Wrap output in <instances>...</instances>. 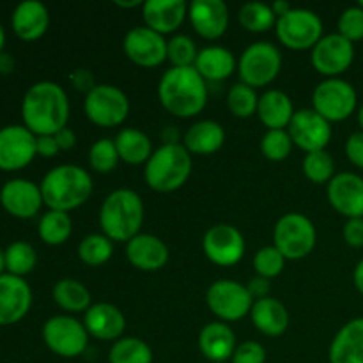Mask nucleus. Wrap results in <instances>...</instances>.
I'll use <instances>...</instances> for the list:
<instances>
[{
  "label": "nucleus",
  "mask_w": 363,
  "mask_h": 363,
  "mask_svg": "<svg viewBox=\"0 0 363 363\" xmlns=\"http://www.w3.org/2000/svg\"><path fill=\"white\" fill-rule=\"evenodd\" d=\"M71 233H73V220H71L69 213L48 209L39 218L38 234L43 243L50 245V247H60V245H64L69 240Z\"/></svg>",
  "instance_id": "72a5a7b5"
},
{
  "label": "nucleus",
  "mask_w": 363,
  "mask_h": 363,
  "mask_svg": "<svg viewBox=\"0 0 363 363\" xmlns=\"http://www.w3.org/2000/svg\"><path fill=\"white\" fill-rule=\"evenodd\" d=\"M250 319L255 328L266 337H280L289 328V312L286 305L272 296L254 301Z\"/></svg>",
  "instance_id": "cd10ccee"
},
{
  "label": "nucleus",
  "mask_w": 363,
  "mask_h": 363,
  "mask_svg": "<svg viewBox=\"0 0 363 363\" xmlns=\"http://www.w3.org/2000/svg\"><path fill=\"white\" fill-rule=\"evenodd\" d=\"M293 145L287 130H268L261 138V152L269 162H284L289 158Z\"/></svg>",
  "instance_id": "37998d69"
},
{
  "label": "nucleus",
  "mask_w": 363,
  "mask_h": 363,
  "mask_svg": "<svg viewBox=\"0 0 363 363\" xmlns=\"http://www.w3.org/2000/svg\"><path fill=\"white\" fill-rule=\"evenodd\" d=\"M53 137H55L60 151H69V149H73L74 145H77V135H74V131L71 130L69 126H66L64 130H60L59 133H55Z\"/></svg>",
  "instance_id": "864d4df0"
},
{
  "label": "nucleus",
  "mask_w": 363,
  "mask_h": 363,
  "mask_svg": "<svg viewBox=\"0 0 363 363\" xmlns=\"http://www.w3.org/2000/svg\"><path fill=\"white\" fill-rule=\"evenodd\" d=\"M39 186L46 208L69 213L89 201L92 194V177L82 167L64 163L48 170Z\"/></svg>",
  "instance_id": "7ed1b4c3"
},
{
  "label": "nucleus",
  "mask_w": 363,
  "mask_h": 363,
  "mask_svg": "<svg viewBox=\"0 0 363 363\" xmlns=\"http://www.w3.org/2000/svg\"><path fill=\"white\" fill-rule=\"evenodd\" d=\"M282 71V53L273 43H252L240 57L238 73L243 84L261 89L272 84Z\"/></svg>",
  "instance_id": "0eeeda50"
},
{
  "label": "nucleus",
  "mask_w": 363,
  "mask_h": 363,
  "mask_svg": "<svg viewBox=\"0 0 363 363\" xmlns=\"http://www.w3.org/2000/svg\"><path fill=\"white\" fill-rule=\"evenodd\" d=\"M236 335L223 321L208 323L199 333V350L213 363H225L236 351Z\"/></svg>",
  "instance_id": "a878e982"
},
{
  "label": "nucleus",
  "mask_w": 363,
  "mask_h": 363,
  "mask_svg": "<svg viewBox=\"0 0 363 363\" xmlns=\"http://www.w3.org/2000/svg\"><path fill=\"white\" fill-rule=\"evenodd\" d=\"M337 34L346 38L354 45L357 41L363 39V9L360 6H351L342 11L337 23Z\"/></svg>",
  "instance_id": "a18cd8bd"
},
{
  "label": "nucleus",
  "mask_w": 363,
  "mask_h": 363,
  "mask_svg": "<svg viewBox=\"0 0 363 363\" xmlns=\"http://www.w3.org/2000/svg\"><path fill=\"white\" fill-rule=\"evenodd\" d=\"M32 307V289L21 277L0 275V326L20 323Z\"/></svg>",
  "instance_id": "6ab92c4d"
},
{
  "label": "nucleus",
  "mask_w": 363,
  "mask_h": 363,
  "mask_svg": "<svg viewBox=\"0 0 363 363\" xmlns=\"http://www.w3.org/2000/svg\"><path fill=\"white\" fill-rule=\"evenodd\" d=\"M202 250L213 264L229 268L243 259L247 245L243 234L236 227L230 223H216L204 234Z\"/></svg>",
  "instance_id": "4468645a"
},
{
  "label": "nucleus",
  "mask_w": 363,
  "mask_h": 363,
  "mask_svg": "<svg viewBox=\"0 0 363 363\" xmlns=\"http://www.w3.org/2000/svg\"><path fill=\"white\" fill-rule=\"evenodd\" d=\"M69 82L73 84V87L77 89V91L85 92V94H89V92L98 85L94 82V74H92L89 69H84V67L74 69L73 73L69 74Z\"/></svg>",
  "instance_id": "8fccbe9b"
},
{
  "label": "nucleus",
  "mask_w": 363,
  "mask_h": 363,
  "mask_svg": "<svg viewBox=\"0 0 363 363\" xmlns=\"http://www.w3.org/2000/svg\"><path fill=\"white\" fill-rule=\"evenodd\" d=\"M110 363H152V350L138 337H123L116 340L108 353Z\"/></svg>",
  "instance_id": "f704fd0d"
},
{
  "label": "nucleus",
  "mask_w": 363,
  "mask_h": 363,
  "mask_svg": "<svg viewBox=\"0 0 363 363\" xmlns=\"http://www.w3.org/2000/svg\"><path fill=\"white\" fill-rule=\"evenodd\" d=\"M142 16L145 27L167 35L183 25L188 16V6L184 0H147L142 6Z\"/></svg>",
  "instance_id": "393cba45"
},
{
  "label": "nucleus",
  "mask_w": 363,
  "mask_h": 363,
  "mask_svg": "<svg viewBox=\"0 0 363 363\" xmlns=\"http://www.w3.org/2000/svg\"><path fill=\"white\" fill-rule=\"evenodd\" d=\"M4 255H6V273L21 279L34 272L38 264V252L27 241H13L4 250Z\"/></svg>",
  "instance_id": "c9c22d12"
},
{
  "label": "nucleus",
  "mask_w": 363,
  "mask_h": 363,
  "mask_svg": "<svg viewBox=\"0 0 363 363\" xmlns=\"http://www.w3.org/2000/svg\"><path fill=\"white\" fill-rule=\"evenodd\" d=\"M318 230L314 222L301 213H286L273 229V245L286 261H300L314 252Z\"/></svg>",
  "instance_id": "423d86ee"
},
{
  "label": "nucleus",
  "mask_w": 363,
  "mask_h": 363,
  "mask_svg": "<svg viewBox=\"0 0 363 363\" xmlns=\"http://www.w3.org/2000/svg\"><path fill=\"white\" fill-rule=\"evenodd\" d=\"M238 18H240V23L245 30L255 32V34L269 30L277 25V16L272 9V4L264 2L243 4Z\"/></svg>",
  "instance_id": "e433bc0d"
},
{
  "label": "nucleus",
  "mask_w": 363,
  "mask_h": 363,
  "mask_svg": "<svg viewBox=\"0 0 363 363\" xmlns=\"http://www.w3.org/2000/svg\"><path fill=\"white\" fill-rule=\"evenodd\" d=\"M53 301L66 312H87L91 307V293L87 287L74 279H62L53 286Z\"/></svg>",
  "instance_id": "473e14b6"
},
{
  "label": "nucleus",
  "mask_w": 363,
  "mask_h": 363,
  "mask_svg": "<svg viewBox=\"0 0 363 363\" xmlns=\"http://www.w3.org/2000/svg\"><path fill=\"white\" fill-rule=\"evenodd\" d=\"M353 284L354 287H357V291L360 294H363V259L360 262L357 264V268H354L353 272Z\"/></svg>",
  "instance_id": "4d7b16f0"
},
{
  "label": "nucleus",
  "mask_w": 363,
  "mask_h": 363,
  "mask_svg": "<svg viewBox=\"0 0 363 363\" xmlns=\"http://www.w3.org/2000/svg\"><path fill=\"white\" fill-rule=\"evenodd\" d=\"M117 152H119L121 162L128 165H142L147 163L152 156V142L144 131L135 130V128H124L113 138Z\"/></svg>",
  "instance_id": "2f4dec72"
},
{
  "label": "nucleus",
  "mask_w": 363,
  "mask_h": 363,
  "mask_svg": "<svg viewBox=\"0 0 363 363\" xmlns=\"http://www.w3.org/2000/svg\"><path fill=\"white\" fill-rule=\"evenodd\" d=\"M266 350L262 344L255 342V340H245L236 347L233 354V363H266Z\"/></svg>",
  "instance_id": "49530a36"
},
{
  "label": "nucleus",
  "mask_w": 363,
  "mask_h": 363,
  "mask_svg": "<svg viewBox=\"0 0 363 363\" xmlns=\"http://www.w3.org/2000/svg\"><path fill=\"white\" fill-rule=\"evenodd\" d=\"M272 9H273V13H275L277 20H279L280 16H284V14L289 13L293 7H291V4L286 2V0H277V2L272 4Z\"/></svg>",
  "instance_id": "6e6d98bb"
},
{
  "label": "nucleus",
  "mask_w": 363,
  "mask_h": 363,
  "mask_svg": "<svg viewBox=\"0 0 363 363\" xmlns=\"http://www.w3.org/2000/svg\"><path fill=\"white\" fill-rule=\"evenodd\" d=\"M6 273V255H4V250L0 248V275Z\"/></svg>",
  "instance_id": "680f3d73"
},
{
  "label": "nucleus",
  "mask_w": 363,
  "mask_h": 363,
  "mask_svg": "<svg viewBox=\"0 0 363 363\" xmlns=\"http://www.w3.org/2000/svg\"><path fill=\"white\" fill-rule=\"evenodd\" d=\"M358 105L353 85L342 78H326L315 85L312 92V108L328 123L350 119Z\"/></svg>",
  "instance_id": "9d476101"
},
{
  "label": "nucleus",
  "mask_w": 363,
  "mask_h": 363,
  "mask_svg": "<svg viewBox=\"0 0 363 363\" xmlns=\"http://www.w3.org/2000/svg\"><path fill=\"white\" fill-rule=\"evenodd\" d=\"M84 112L99 128L121 126L130 116V99L117 85L98 84L84 99Z\"/></svg>",
  "instance_id": "6e6552de"
},
{
  "label": "nucleus",
  "mask_w": 363,
  "mask_h": 363,
  "mask_svg": "<svg viewBox=\"0 0 363 363\" xmlns=\"http://www.w3.org/2000/svg\"><path fill=\"white\" fill-rule=\"evenodd\" d=\"M43 340L53 354L60 358H77L89 346V333L84 323L71 315H53L43 325Z\"/></svg>",
  "instance_id": "f8f14e48"
},
{
  "label": "nucleus",
  "mask_w": 363,
  "mask_h": 363,
  "mask_svg": "<svg viewBox=\"0 0 363 363\" xmlns=\"http://www.w3.org/2000/svg\"><path fill=\"white\" fill-rule=\"evenodd\" d=\"M4 46H6V30H4L2 23H0V55L4 53Z\"/></svg>",
  "instance_id": "052dcab7"
},
{
  "label": "nucleus",
  "mask_w": 363,
  "mask_h": 363,
  "mask_svg": "<svg viewBox=\"0 0 363 363\" xmlns=\"http://www.w3.org/2000/svg\"><path fill=\"white\" fill-rule=\"evenodd\" d=\"M225 142V130L216 121H199L191 124L183 135V145L190 155L208 156L222 149Z\"/></svg>",
  "instance_id": "c85d7f7f"
},
{
  "label": "nucleus",
  "mask_w": 363,
  "mask_h": 363,
  "mask_svg": "<svg viewBox=\"0 0 363 363\" xmlns=\"http://www.w3.org/2000/svg\"><path fill=\"white\" fill-rule=\"evenodd\" d=\"M293 144L301 151H325L332 140V123L319 116L314 108L296 110L287 126Z\"/></svg>",
  "instance_id": "dca6fc26"
},
{
  "label": "nucleus",
  "mask_w": 363,
  "mask_h": 363,
  "mask_svg": "<svg viewBox=\"0 0 363 363\" xmlns=\"http://www.w3.org/2000/svg\"><path fill=\"white\" fill-rule=\"evenodd\" d=\"M197 55V46L190 35L176 34L167 41V59L172 67H194Z\"/></svg>",
  "instance_id": "79ce46f5"
},
{
  "label": "nucleus",
  "mask_w": 363,
  "mask_h": 363,
  "mask_svg": "<svg viewBox=\"0 0 363 363\" xmlns=\"http://www.w3.org/2000/svg\"><path fill=\"white\" fill-rule=\"evenodd\" d=\"M247 289L254 300H261V298H266L269 294V280L262 279V277H254L247 284Z\"/></svg>",
  "instance_id": "603ef678"
},
{
  "label": "nucleus",
  "mask_w": 363,
  "mask_h": 363,
  "mask_svg": "<svg viewBox=\"0 0 363 363\" xmlns=\"http://www.w3.org/2000/svg\"><path fill=\"white\" fill-rule=\"evenodd\" d=\"M121 162L116 142L112 138H99L89 149V165L98 174H110Z\"/></svg>",
  "instance_id": "a19ab883"
},
{
  "label": "nucleus",
  "mask_w": 363,
  "mask_h": 363,
  "mask_svg": "<svg viewBox=\"0 0 363 363\" xmlns=\"http://www.w3.org/2000/svg\"><path fill=\"white\" fill-rule=\"evenodd\" d=\"M126 259L140 272H158L169 262V247L155 234L140 233L126 243Z\"/></svg>",
  "instance_id": "4be33fe9"
},
{
  "label": "nucleus",
  "mask_w": 363,
  "mask_h": 363,
  "mask_svg": "<svg viewBox=\"0 0 363 363\" xmlns=\"http://www.w3.org/2000/svg\"><path fill=\"white\" fill-rule=\"evenodd\" d=\"M0 204L14 218L30 220L38 216L45 206V201L39 184L23 177H14L7 181L0 190Z\"/></svg>",
  "instance_id": "a211bd4d"
},
{
  "label": "nucleus",
  "mask_w": 363,
  "mask_h": 363,
  "mask_svg": "<svg viewBox=\"0 0 363 363\" xmlns=\"http://www.w3.org/2000/svg\"><path fill=\"white\" fill-rule=\"evenodd\" d=\"M11 27L21 41H38L46 34L50 27L48 9L39 0L20 2L14 7L13 16H11Z\"/></svg>",
  "instance_id": "5701e85b"
},
{
  "label": "nucleus",
  "mask_w": 363,
  "mask_h": 363,
  "mask_svg": "<svg viewBox=\"0 0 363 363\" xmlns=\"http://www.w3.org/2000/svg\"><path fill=\"white\" fill-rule=\"evenodd\" d=\"M277 39L286 48L303 52L312 50L325 34H323V21L314 11L303 7H293L287 14L280 16L275 25Z\"/></svg>",
  "instance_id": "1a4fd4ad"
},
{
  "label": "nucleus",
  "mask_w": 363,
  "mask_h": 363,
  "mask_svg": "<svg viewBox=\"0 0 363 363\" xmlns=\"http://www.w3.org/2000/svg\"><path fill=\"white\" fill-rule=\"evenodd\" d=\"M69 99L62 85L52 80L35 82L21 99L23 126L35 137L55 135L69 123Z\"/></svg>",
  "instance_id": "f257e3e1"
},
{
  "label": "nucleus",
  "mask_w": 363,
  "mask_h": 363,
  "mask_svg": "<svg viewBox=\"0 0 363 363\" xmlns=\"http://www.w3.org/2000/svg\"><path fill=\"white\" fill-rule=\"evenodd\" d=\"M188 18L197 35L215 41L229 27V7L222 0H194L188 6Z\"/></svg>",
  "instance_id": "412c9836"
},
{
  "label": "nucleus",
  "mask_w": 363,
  "mask_h": 363,
  "mask_svg": "<svg viewBox=\"0 0 363 363\" xmlns=\"http://www.w3.org/2000/svg\"><path fill=\"white\" fill-rule=\"evenodd\" d=\"M284 266H286V257L280 254L275 245L262 247L254 255V269L257 277H262V279H275L284 272Z\"/></svg>",
  "instance_id": "c03bdc74"
},
{
  "label": "nucleus",
  "mask_w": 363,
  "mask_h": 363,
  "mask_svg": "<svg viewBox=\"0 0 363 363\" xmlns=\"http://www.w3.org/2000/svg\"><path fill=\"white\" fill-rule=\"evenodd\" d=\"M195 69L206 82H223L238 69V60L225 46H206L199 52Z\"/></svg>",
  "instance_id": "c756f323"
},
{
  "label": "nucleus",
  "mask_w": 363,
  "mask_h": 363,
  "mask_svg": "<svg viewBox=\"0 0 363 363\" xmlns=\"http://www.w3.org/2000/svg\"><path fill=\"white\" fill-rule=\"evenodd\" d=\"M358 124H360L362 128L360 131H363V105L360 106V110H358Z\"/></svg>",
  "instance_id": "e2e57ef3"
},
{
  "label": "nucleus",
  "mask_w": 363,
  "mask_h": 363,
  "mask_svg": "<svg viewBox=\"0 0 363 363\" xmlns=\"http://www.w3.org/2000/svg\"><path fill=\"white\" fill-rule=\"evenodd\" d=\"M116 6L123 7V9H133V7H138V6H144V4L140 2V0H130V2H123V0H116Z\"/></svg>",
  "instance_id": "bf43d9fd"
},
{
  "label": "nucleus",
  "mask_w": 363,
  "mask_h": 363,
  "mask_svg": "<svg viewBox=\"0 0 363 363\" xmlns=\"http://www.w3.org/2000/svg\"><path fill=\"white\" fill-rule=\"evenodd\" d=\"M330 363H363V318L351 319L333 337Z\"/></svg>",
  "instance_id": "bb28decb"
},
{
  "label": "nucleus",
  "mask_w": 363,
  "mask_h": 363,
  "mask_svg": "<svg viewBox=\"0 0 363 363\" xmlns=\"http://www.w3.org/2000/svg\"><path fill=\"white\" fill-rule=\"evenodd\" d=\"M358 6H360L362 9H363V0H360V2H358Z\"/></svg>",
  "instance_id": "0e129e2a"
},
{
  "label": "nucleus",
  "mask_w": 363,
  "mask_h": 363,
  "mask_svg": "<svg viewBox=\"0 0 363 363\" xmlns=\"http://www.w3.org/2000/svg\"><path fill=\"white\" fill-rule=\"evenodd\" d=\"M144 215L140 195L130 188H119L103 201L99 209V227L108 240L128 243L140 234Z\"/></svg>",
  "instance_id": "20e7f679"
},
{
  "label": "nucleus",
  "mask_w": 363,
  "mask_h": 363,
  "mask_svg": "<svg viewBox=\"0 0 363 363\" xmlns=\"http://www.w3.org/2000/svg\"><path fill=\"white\" fill-rule=\"evenodd\" d=\"M123 50L128 59L140 67H156L167 60L165 35L149 27H133L123 41Z\"/></svg>",
  "instance_id": "f3484780"
},
{
  "label": "nucleus",
  "mask_w": 363,
  "mask_h": 363,
  "mask_svg": "<svg viewBox=\"0 0 363 363\" xmlns=\"http://www.w3.org/2000/svg\"><path fill=\"white\" fill-rule=\"evenodd\" d=\"M158 98L167 112L190 119L206 108L208 82L195 67H170L160 78Z\"/></svg>",
  "instance_id": "f03ea898"
},
{
  "label": "nucleus",
  "mask_w": 363,
  "mask_h": 363,
  "mask_svg": "<svg viewBox=\"0 0 363 363\" xmlns=\"http://www.w3.org/2000/svg\"><path fill=\"white\" fill-rule=\"evenodd\" d=\"M191 167V155L183 144H163L145 163L144 179L151 190L172 194L186 183Z\"/></svg>",
  "instance_id": "39448f33"
},
{
  "label": "nucleus",
  "mask_w": 363,
  "mask_h": 363,
  "mask_svg": "<svg viewBox=\"0 0 363 363\" xmlns=\"http://www.w3.org/2000/svg\"><path fill=\"white\" fill-rule=\"evenodd\" d=\"M181 133L176 126H165L162 131L163 144H179Z\"/></svg>",
  "instance_id": "5fc2aeb1"
},
{
  "label": "nucleus",
  "mask_w": 363,
  "mask_h": 363,
  "mask_svg": "<svg viewBox=\"0 0 363 363\" xmlns=\"http://www.w3.org/2000/svg\"><path fill=\"white\" fill-rule=\"evenodd\" d=\"M294 112L291 98L279 89H269L259 98L257 116L268 130H286Z\"/></svg>",
  "instance_id": "7c9ffc66"
},
{
  "label": "nucleus",
  "mask_w": 363,
  "mask_h": 363,
  "mask_svg": "<svg viewBox=\"0 0 363 363\" xmlns=\"http://www.w3.org/2000/svg\"><path fill=\"white\" fill-rule=\"evenodd\" d=\"M77 254L84 264L92 266V268L103 266L112 257L113 241L108 240L105 234H89L78 243Z\"/></svg>",
  "instance_id": "4c0bfd02"
},
{
  "label": "nucleus",
  "mask_w": 363,
  "mask_h": 363,
  "mask_svg": "<svg viewBox=\"0 0 363 363\" xmlns=\"http://www.w3.org/2000/svg\"><path fill=\"white\" fill-rule=\"evenodd\" d=\"M305 177L311 183L328 184L335 177V162L328 151H314L307 152L301 163Z\"/></svg>",
  "instance_id": "58836bf2"
},
{
  "label": "nucleus",
  "mask_w": 363,
  "mask_h": 363,
  "mask_svg": "<svg viewBox=\"0 0 363 363\" xmlns=\"http://www.w3.org/2000/svg\"><path fill=\"white\" fill-rule=\"evenodd\" d=\"M344 241L353 248H363V218H350L342 229Z\"/></svg>",
  "instance_id": "de8ad7c7"
},
{
  "label": "nucleus",
  "mask_w": 363,
  "mask_h": 363,
  "mask_svg": "<svg viewBox=\"0 0 363 363\" xmlns=\"http://www.w3.org/2000/svg\"><path fill=\"white\" fill-rule=\"evenodd\" d=\"M346 156L354 167L363 169V131L350 135L346 142Z\"/></svg>",
  "instance_id": "09e8293b"
},
{
  "label": "nucleus",
  "mask_w": 363,
  "mask_h": 363,
  "mask_svg": "<svg viewBox=\"0 0 363 363\" xmlns=\"http://www.w3.org/2000/svg\"><path fill=\"white\" fill-rule=\"evenodd\" d=\"M311 60L314 69L326 78H340L354 60V45L340 34H326L312 48Z\"/></svg>",
  "instance_id": "2eb2a0df"
},
{
  "label": "nucleus",
  "mask_w": 363,
  "mask_h": 363,
  "mask_svg": "<svg viewBox=\"0 0 363 363\" xmlns=\"http://www.w3.org/2000/svg\"><path fill=\"white\" fill-rule=\"evenodd\" d=\"M84 326L91 337L98 340H119L126 330V318L112 303H96L84 315Z\"/></svg>",
  "instance_id": "b1692460"
},
{
  "label": "nucleus",
  "mask_w": 363,
  "mask_h": 363,
  "mask_svg": "<svg viewBox=\"0 0 363 363\" xmlns=\"http://www.w3.org/2000/svg\"><path fill=\"white\" fill-rule=\"evenodd\" d=\"M332 208L342 216L363 218V177L353 172L335 174L326 188Z\"/></svg>",
  "instance_id": "aec40b11"
},
{
  "label": "nucleus",
  "mask_w": 363,
  "mask_h": 363,
  "mask_svg": "<svg viewBox=\"0 0 363 363\" xmlns=\"http://www.w3.org/2000/svg\"><path fill=\"white\" fill-rule=\"evenodd\" d=\"M257 105H259V96L255 92V89H252L250 85L243 84V82H238L227 92V106H229L230 113L234 117H240V119H248L254 113H257Z\"/></svg>",
  "instance_id": "ea45409f"
},
{
  "label": "nucleus",
  "mask_w": 363,
  "mask_h": 363,
  "mask_svg": "<svg viewBox=\"0 0 363 363\" xmlns=\"http://www.w3.org/2000/svg\"><path fill=\"white\" fill-rule=\"evenodd\" d=\"M35 137L23 124H9L0 128V170L16 172L25 169L38 156Z\"/></svg>",
  "instance_id": "ddd939ff"
},
{
  "label": "nucleus",
  "mask_w": 363,
  "mask_h": 363,
  "mask_svg": "<svg viewBox=\"0 0 363 363\" xmlns=\"http://www.w3.org/2000/svg\"><path fill=\"white\" fill-rule=\"evenodd\" d=\"M13 69H14L13 57L7 55V53H2V55H0V73L7 74V73H11Z\"/></svg>",
  "instance_id": "13d9d810"
},
{
  "label": "nucleus",
  "mask_w": 363,
  "mask_h": 363,
  "mask_svg": "<svg viewBox=\"0 0 363 363\" xmlns=\"http://www.w3.org/2000/svg\"><path fill=\"white\" fill-rule=\"evenodd\" d=\"M35 151L41 158H53V156L59 155L60 147L53 135H45V137H38V140H35Z\"/></svg>",
  "instance_id": "3c124183"
},
{
  "label": "nucleus",
  "mask_w": 363,
  "mask_h": 363,
  "mask_svg": "<svg viewBox=\"0 0 363 363\" xmlns=\"http://www.w3.org/2000/svg\"><path fill=\"white\" fill-rule=\"evenodd\" d=\"M254 301L247 286L230 279L216 280L206 293L209 311L223 323L240 321L245 315H250Z\"/></svg>",
  "instance_id": "9b49d317"
}]
</instances>
